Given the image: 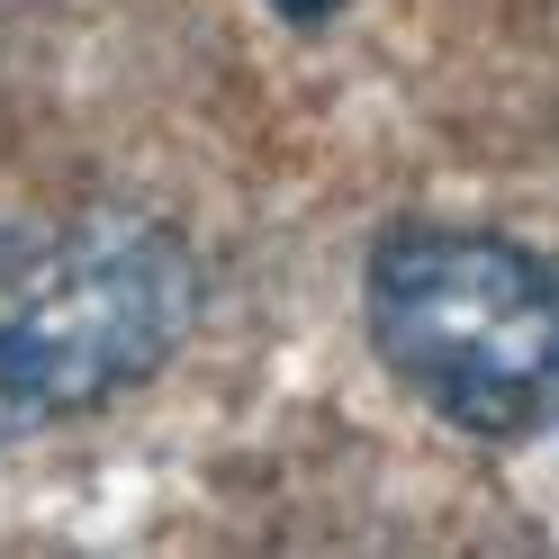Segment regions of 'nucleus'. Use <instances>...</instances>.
<instances>
[{
    "label": "nucleus",
    "instance_id": "f03ea898",
    "mask_svg": "<svg viewBox=\"0 0 559 559\" xmlns=\"http://www.w3.org/2000/svg\"><path fill=\"white\" fill-rule=\"evenodd\" d=\"M370 343L442 425L533 442L559 425V262L487 226H397L361 271Z\"/></svg>",
    "mask_w": 559,
    "mask_h": 559
},
{
    "label": "nucleus",
    "instance_id": "f257e3e1",
    "mask_svg": "<svg viewBox=\"0 0 559 559\" xmlns=\"http://www.w3.org/2000/svg\"><path fill=\"white\" fill-rule=\"evenodd\" d=\"M199 317V262L154 217L0 226V442L135 389Z\"/></svg>",
    "mask_w": 559,
    "mask_h": 559
}]
</instances>
